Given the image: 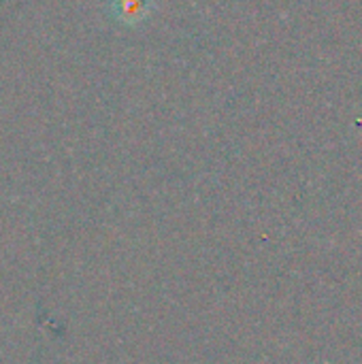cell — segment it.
<instances>
[{
	"instance_id": "6da1fadb",
	"label": "cell",
	"mask_w": 362,
	"mask_h": 364,
	"mask_svg": "<svg viewBox=\"0 0 362 364\" xmlns=\"http://www.w3.org/2000/svg\"><path fill=\"white\" fill-rule=\"evenodd\" d=\"M111 13L126 26H137L154 13L151 0H111Z\"/></svg>"
}]
</instances>
